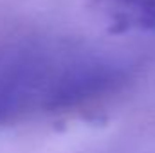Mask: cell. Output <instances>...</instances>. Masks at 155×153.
Here are the masks:
<instances>
[{
	"mask_svg": "<svg viewBox=\"0 0 155 153\" xmlns=\"http://www.w3.org/2000/svg\"><path fill=\"white\" fill-rule=\"evenodd\" d=\"M126 79V69L114 61L101 58L74 60L58 67L52 74L41 99V110L56 112L78 108L117 92Z\"/></svg>",
	"mask_w": 155,
	"mask_h": 153,
	"instance_id": "6da1fadb",
	"label": "cell"
},
{
	"mask_svg": "<svg viewBox=\"0 0 155 153\" xmlns=\"http://www.w3.org/2000/svg\"><path fill=\"white\" fill-rule=\"evenodd\" d=\"M54 69L52 58L41 49H20L0 58V126L41 106Z\"/></svg>",
	"mask_w": 155,
	"mask_h": 153,
	"instance_id": "7a4b0ae2",
	"label": "cell"
},
{
	"mask_svg": "<svg viewBox=\"0 0 155 153\" xmlns=\"http://www.w3.org/2000/svg\"><path fill=\"white\" fill-rule=\"evenodd\" d=\"M96 5L124 29H155V0H96Z\"/></svg>",
	"mask_w": 155,
	"mask_h": 153,
	"instance_id": "3957f363",
	"label": "cell"
}]
</instances>
